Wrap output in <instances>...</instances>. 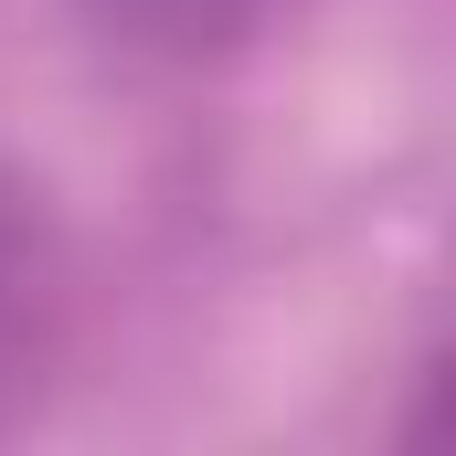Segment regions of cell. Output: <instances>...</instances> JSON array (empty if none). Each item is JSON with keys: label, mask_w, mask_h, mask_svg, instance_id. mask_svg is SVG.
<instances>
[{"label": "cell", "mask_w": 456, "mask_h": 456, "mask_svg": "<svg viewBox=\"0 0 456 456\" xmlns=\"http://www.w3.org/2000/svg\"><path fill=\"white\" fill-rule=\"evenodd\" d=\"M64 11L127 75H224L276 32L287 0H64Z\"/></svg>", "instance_id": "cell-2"}, {"label": "cell", "mask_w": 456, "mask_h": 456, "mask_svg": "<svg viewBox=\"0 0 456 456\" xmlns=\"http://www.w3.org/2000/svg\"><path fill=\"white\" fill-rule=\"evenodd\" d=\"M75 330V255L53 224V191L0 159V436L32 425V403L53 393V361Z\"/></svg>", "instance_id": "cell-1"}]
</instances>
